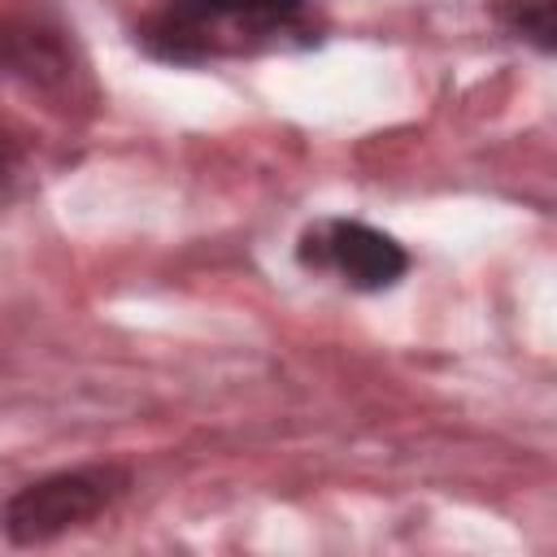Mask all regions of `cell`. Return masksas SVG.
<instances>
[{
	"label": "cell",
	"instance_id": "obj_1",
	"mask_svg": "<svg viewBox=\"0 0 557 557\" xmlns=\"http://www.w3.org/2000/svg\"><path fill=\"white\" fill-rule=\"evenodd\" d=\"M126 487L122 466H83V470H61L48 474L30 487H22L4 505V535L13 544H48L96 513H104Z\"/></svg>",
	"mask_w": 557,
	"mask_h": 557
},
{
	"label": "cell",
	"instance_id": "obj_2",
	"mask_svg": "<svg viewBox=\"0 0 557 557\" xmlns=\"http://www.w3.org/2000/svg\"><path fill=\"white\" fill-rule=\"evenodd\" d=\"M305 244H313V248H305V257H313L318 265L339 270L361 292H383L409 270L405 248L392 235H383L366 222H344V218L326 222V226L309 231Z\"/></svg>",
	"mask_w": 557,
	"mask_h": 557
},
{
	"label": "cell",
	"instance_id": "obj_3",
	"mask_svg": "<svg viewBox=\"0 0 557 557\" xmlns=\"http://www.w3.org/2000/svg\"><path fill=\"white\" fill-rule=\"evenodd\" d=\"M492 4H496V17L513 35L531 39L540 52H553V44H557V0H492Z\"/></svg>",
	"mask_w": 557,
	"mask_h": 557
},
{
	"label": "cell",
	"instance_id": "obj_4",
	"mask_svg": "<svg viewBox=\"0 0 557 557\" xmlns=\"http://www.w3.org/2000/svg\"><path fill=\"white\" fill-rule=\"evenodd\" d=\"M296 9H300V0H252V13H261V17H287Z\"/></svg>",
	"mask_w": 557,
	"mask_h": 557
}]
</instances>
